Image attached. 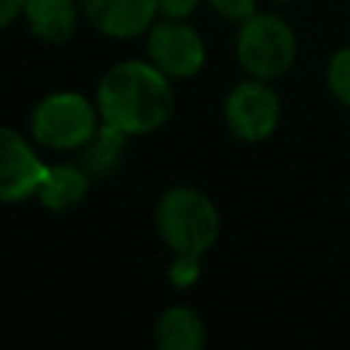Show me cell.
I'll return each instance as SVG.
<instances>
[{"instance_id":"obj_1","label":"cell","mask_w":350,"mask_h":350,"mask_svg":"<svg viewBox=\"0 0 350 350\" xmlns=\"http://www.w3.org/2000/svg\"><path fill=\"white\" fill-rule=\"evenodd\" d=\"M96 107L104 123L129 137H145L159 131L175 112L172 79L150 60H120L98 79Z\"/></svg>"},{"instance_id":"obj_2","label":"cell","mask_w":350,"mask_h":350,"mask_svg":"<svg viewBox=\"0 0 350 350\" xmlns=\"http://www.w3.org/2000/svg\"><path fill=\"white\" fill-rule=\"evenodd\" d=\"M153 224L159 238L172 254L202 257L221 232V216L213 200L194 186L167 189L153 211Z\"/></svg>"},{"instance_id":"obj_3","label":"cell","mask_w":350,"mask_h":350,"mask_svg":"<svg viewBox=\"0 0 350 350\" xmlns=\"http://www.w3.org/2000/svg\"><path fill=\"white\" fill-rule=\"evenodd\" d=\"M101 126L96 98L77 90L46 93L30 112V137L49 150H79Z\"/></svg>"},{"instance_id":"obj_4","label":"cell","mask_w":350,"mask_h":350,"mask_svg":"<svg viewBox=\"0 0 350 350\" xmlns=\"http://www.w3.org/2000/svg\"><path fill=\"white\" fill-rule=\"evenodd\" d=\"M298 55L295 30L276 14H254L241 22L235 38V57L254 79H279L287 74Z\"/></svg>"},{"instance_id":"obj_5","label":"cell","mask_w":350,"mask_h":350,"mask_svg":"<svg viewBox=\"0 0 350 350\" xmlns=\"http://www.w3.org/2000/svg\"><path fill=\"white\" fill-rule=\"evenodd\" d=\"M224 120L232 137L243 142H262L279 129V120H282L279 93L265 79L249 77L227 93Z\"/></svg>"},{"instance_id":"obj_6","label":"cell","mask_w":350,"mask_h":350,"mask_svg":"<svg viewBox=\"0 0 350 350\" xmlns=\"http://www.w3.org/2000/svg\"><path fill=\"white\" fill-rule=\"evenodd\" d=\"M148 60L170 79H189L205 66V41L186 19H159L148 30Z\"/></svg>"},{"instance_id":"obj_7","label":"cell","mask_w":350,"mask_h":350,"mask_svg":"<svg viewBox=\"0 0 350 350\" xmlns=\"http://www.w3.org/2000/svg\"><path fill=\"white\" fill-rule=\"evenodd\" d=\"M46 161L27 137L11 126H0V202L16 205L38 194Z\"/></svg>"},{"instance_id":"obj_8","label":"cell","mask_w":350,"mask_h":350,"mask_svg":"<svg viewBox=\"0 0 350 350\" xmlns=\"http://www.w3.org/2000/svg\"><path fill=\"white\" fill-rule=\"evenodd\" d=\"M88 22L109 38H137L159 16L156 0H82Z\"/></svg>"},{"instance_id":"obj_9","label":"cell","mask_w":350,"mask_h":350,"mask_svg":"<svg viewBox=\"0 0 350 350\" xmlns=\"http://www.w3.org/2000/svg\"><path fill=\"white\" fill-rule=\"evenodd\" d=\"M22 16L30 33L44 44H66L79 25L74 0H22Z\"/></svg>"},{"instance_id":"obj_10","label":"cell","mask_w":350,"mask_h":350,"mask_svg":"<svg viewBox=\"0 0 350 350\" xmlns=\"http://www.w3.org/2000/svg\"><path fill=\"white\" fill-rule=\"evenodd\" d=\"M90 180L93 178L85 172V167L79 161L77 164H71V161L46 164V172H44L36 200L49 211H71L88 197Z\"/></svg>"},{"instance_id":"obj_11","label":"cell","mask_w":350,"mask_h":350,"mask_svg":"<svg viewBox=\"0 0 350 350\" xmlns=\"http://www.w3.org/2000/svg\"><path fill=\"white\" fill-rule=\"evenodd\" d=\"M153 342L161 350H202L208 342V331L194 309L170 306L153 325Z\"/></svg>"},{"instance_id":"obj_12","label":"cell","mask_w":350,"mask_h":350,"mask_svg":"<svg viewBox=\"0 0 350 350\" xmlns=\"http://www.w3.org/2000/svg\"><path fill=\"white\" fill-rule=\"evenodd\" d=\"M131 137L109 123L101 120V126L96 129V134L79 148V164L85 167V172L90 178H107L112 175L126 153V142Z\"/></svg>"},{"instance_id":"obj_13","label":"cell","mask_w":350,"mask_h":350,"mask_svg":"<svg viewBox=\"0 0 350 350\" xmlns=\"http://www.w3.org/2000/svg\"><path fill=\"white\" fill-rule=\"evenodd\" d=\"M325 82H328L331 96L342 101L345 107H350V44L331 55L328 68H325Z\"/></svg>"},{"instance_id":"obj_14","label":"cell","mask_w":350,"mask_h":350,"mask_svg":"<svg viewBox=\"0 0 350 350\" xmlns=\"http://www.w3.org/2000/svg\"><path fill=\"white\" fill-rule=\"evenodd\" d=\"M200 273H202V265L197 254H172V262L167 268V279L172 287L189 290L191 284H197Z\"/></svg>"},{"instance_id":"obj_15","label":"cell","mask_w":350,"mask_h":350,"mask_svg":"<svg viewBox=\"0 0 350 350\" xmlns=\"http://www.w3.org/2000/svg\"><path fill=\"white\" fill-rule=\"evenodd\" d=\"M208 3L221 19L238 22V25L257 14V0H208Z\"/></svg>"},{"instance_id":"obj_16","label":"cell","mask_w":350,"mask_h":350,"mask_svg":"<svg viewBox=\"0 0 350 350\" xmlns=\"http://www.w3.org/2000/svg\"><path fill=\"white\" fill-rule=\"evenodd\" d=\"M200 0H156L159 16L164 19H189L197 11Z\"/></svg>"},{"instance_id":"obj_17","label":"cell","mask_w":350,"mask_h":350,"mask_svg":"<svg viewBox=\"0 0 350 350\" xmlns=\"http://www.w3.org/2000/svg\"><path fill=\"white\" fill-rule=\"evenodd\" d=\"M22 16V0H0V30L11 27Z\"/></svg>"}]
</instances>
